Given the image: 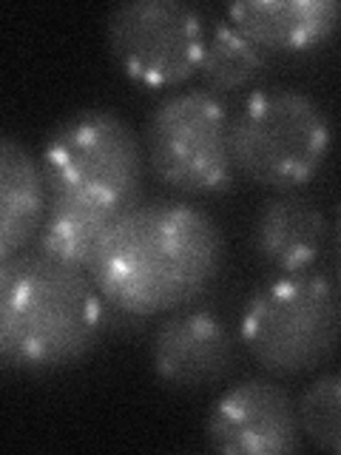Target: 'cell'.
Wrapping results in <instances>:
<instances>
[{
	"instance_id": "2",
	"label": "cell",
	"mask_w": 341,
	"mask_h": 455,
	"mask_svg": "<svg viewBox=\"0 0 341 455\" xmlns=\"http://www.w3.org/2000/svg\"><path fill=\"white\" fill-rule=\"evenodd\" d=\"M99 327V291L80 267L43 251L0 259V355L6 367H66L91 350Z\"/></svg>"
},
{
	"instance_id": "1",
	"label": "cell",
	"mask_w": 341,
	"mask_h": 455,
	"mask_svg": "<svg viewBox=\"0 0 341 455\" xmlns=\"http://www.w3.org/2000/svg\"><path fill=\"white\" fill-rule=\"evenodd\" d=\"M219 267V225L194 205L160 199L125 208L89 270L114 307L154 316L188 305Z\"/></svg>"
},
{
	"instance_id": "16",
	"label": "cell",
	"mask_w": 341,
	"mask_h": 455,
	"mask_svg": "<svg viewBox=\"0 0 341 455\" xmlns=\"http://www.w3.org/2000/svg\"><path fill=\"white\" fill-rule=\"evenodd\" d=\"M338 239H341V220H338Z\"/></svg>"
},
{
	"instance_id": "7",
	"label": "cell",
	"mask_w": 341,
	"mask_h": 455,
	"mask_svg": "<svg viewBox=\"0 0 341 455\" xmlns=\"http://www.w3.org/2000/svg\"><path fill=\"white\" fill-rule=\"evenodd\" d=\"M106 43L131 80L151 89H168L199 68L205 32L188 4L128 0L108 14Z\"/></svg>"
},
{
	"instance_id": "3",
	"label": "cell",
	"mask_w": 341,
	"mask_h": 455,
	"mask_svg": "<svg viewBox=\"0 0 341 455\" xmlns=\"http://www.w3.org/2000/svg\"><path fill=\"white\" fill-rule=\"evenodd\" d=\"M330 120L298 89L256 92L231 123L234 165L276 191L305 185L330 151Z\"/></svg>"
},
{
	"instance_id": "9",
	"label": "cell",
	"mask_w": 341,
	"mask_h": 455,
	"mask_svg": "<svg viewBox=\"0 0 341 455\" xmlns=\"http://www.w3.org/2000/svg\"><path fill=\"white\" fill-rule=\"evenodd\" d=\"M151 364L156 376L174 387H205L231 370L234 341L217 313L182 310L154 333Z\"/></svg>"
},
{
	"instance_id": "8",
	"label": "cell",
	"mask_w": 341,
	"mask_h": 455,
	"mask_svg": "<svg viewBox=\"0 0 341 455\" xmlns=\"http://www.w3.org/2000/svg\"><path fill=\"white\" fill-rule=\"evenodd\" d=\"M298 410L288 390L248 379L219 395L208 416V441L227 455H282L298 447Z\"/></svg>"
},
{
	"instance_id": "15",
	"label": "cell",
	"mask_w": 341,
	"mask_h": 455,
	"mask_svg": "<svg viewBox=\"0 0 341 455\" xmlns=\"http://www.w3.org/2000/svg\"><path fill=\"white\" fill-rule=\"evenodd\" d=\"M298 427L327 452H341V373L321 376L298 398Z\"/></svg>"
},
{
	"instance_id": "11",
	"label": "cell",
	"mask_w": 341,
	"mask_h": 455,
	"mask_svg": "<svg viewBox=\"0 0 341 455\" xmlns=\"http://www.w3.org/2000/svg\"><path fill=\"white\" fill-rule=\"evenodd\" d=\"M324 234L327 225L316 205L302 196H276L256 217L253 245L267 267L298 274L319 259Z\"/></svg>"
},
{
	"instance_id": "5",
	"label": "cell",
	"mask_w": 341,
	"mask_h": 455,
	"mask_svg": "<svg viewBox=\"0 0 341 455\" xmlns=\"http://www.w3.org/2000/svg\"><path fill=\"white\" fill-rule=\"evenodd\" d=\"M43 174L52 196H77L125 211L139 196V140L114 111L68 114L43 148Z\"/></svg>"
},
{
	"instance_id": "13",
	"label": "cell",
	"mask_w": 341,
	"mask_h": 455,
	"mask_svg": "<svg viewBox=\"0 0 341 455\" xmlns=\"http://www.w3.org/2000/svg\"><path fill=\"white\" fill-rule=\"evenodd\" d=\"M123 211L77 196H52L46 225L40 228V251L71 267H91L99 248Z\"/></svg>"
},
{
	"instance_id": "10",
	"label": "cell",
	"mask_w": 341,
	"mask_h": 455,
	"mask_svg": "<svg viewBox=\"0 0 341 455\" xmlns=\"http://www.w3.org/2000/svg\"><path fill=\"white\" fill-rule=\"evenodd\" d=\"M231 23L253 43L274 52H307L330 37L341 23L336 0H239Z\"/></svg>"
},
{
	"instance_id": "14",
	"label": "cell",
	"mask_w": 341,
	"mask_h": 455,
	"mask_svg": "<svg viewBox=\"0 0 341 455\" xmlns=\"http://www.w3.org/2000/svg\"><path fill=\"white\" fill-rule=\"evenodd\" d=\"M262 66H265L262 46L253 43L234 23L213 26V32L205 37L199 71H202L205 83L213 92L242 89V85H248L256 75H259Z\"/></svg>"
},
{
	"instance_id": "4",
	"label": "cell",
	"mask_w": 341,
	"mask_h": 455,
	"mask_svg": "<svg viewBox=\"0 0 341 455\" xmlns=\"http://www.w3.org/2000/svg\"><path fill=\"white\" fill-rule=\"evenodd\" d=\"M239 333L265 370L305 373L330 359L338 345V299L321 276L284 274L248 299Z\"/></svg>"
},
{
	"instance_id": "12",
	"label": "cell",
	"mask_w": 341,
	"mask_h": 455,
	"mask_svg": "<svg viewBox=\"0 0 341 455\" xmlns=\"http://www.w3.org/2000/svg\"><path fill=\"white\" fill-rule=\"evenodd\" d=\"M46 174L18 140H0V259L20 253L43 228Z\"/></svg>"
},
{
	"instance_id": "6",
	"label": "cell",
	"mask_w": 341,
	"mask_h": 455,
	"mask_svg": "<svg viewBox=\"0 0 341 455\" xmlns=\"http://www.w3.org/2000/svg\"><path fill=\"white\" fill-rule=\"evenodd\" d=\"M146 148L156 177L191 194H217L234 182L231 123L210 92H179L151 111Z\"/></svg>"
}]
</instances>
